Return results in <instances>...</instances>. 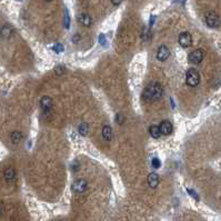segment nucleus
<instances>
[{
  "label": "nucleus",
  "instance_id": "nucleus-14",
  "mask_svg": "<svg viewBox=\"0 0 221 221\" xmlns=\"http://www.w3.org/2000/svg\"><path fill=\"white\" fill-rule=\"evenodd\" d=\"M5 178L7 181H12L16 178V171L13 168H8L5 170Z\"/></svg>",
  "mask_w": 221,
  "mask_h": 221
},
{
  "label": "nucleus",
  "instance_id": "nucleus-9",
  "mask_svg": "<svg viewBox=\"0 0 221 221\" xmlns=\"http://www.w3.org/2000/svg\"><path fill=\"white\" fill-rule=\"evenodd\" d=\"M159 128H160L161 133L167 136V135H170V133L172 132L173 127H172V123H171L170 121H168V120H163L162 122L160 123Z\"/></svg>",
  "mask_w": 221,
  "mask_h": 221
},
{
  "label": "nucleus",
  "instance_id": "nucleus-19",
  "mask_svg": "<svg viewBox=\"0 0 221 221\" xmlns=\"http://www.w3.org/2000/svg\"><path fill=\"white\" fill-rule=\"evenodd\" d=\"M53 49L56 50V52H61V51H64V46L62 45H56L55 47H53Z\"/></svg>",
  "mask_w": 221,
  "mask_h": 221
},
{
  "label": "nucleus",
  "instance_id": "nucleus-2",
  "mask_svg": "<svg viewBox=\"0 0 221 221\" xmlns=\"http://www.w3.org/2000/svg\"><path fill=\"white\" fill-rule=\"evenodd\" d=\"M186 80H187V83H188L190 87H197L200 82L199 72L196 69H189L187 71Z\"/></svg>",
  "mask_w": 221,
  "mask_h": 221
},
{
  "label": "nucleus",
  "instance_id": "nucleus-21",
  "mask_svg": "<svg viewBox=\"0 0 221 221\" xmlns=\"http://www.w3.org/2000/svg\"><path fill=\"white\" fill-rule=\"evenodd\" d=\"M111 3L112 5H115V6H119L120 3H121V1H111Z\"/></svg>",
  "mask_w": 221,
  "mask_h": 221
},
{
  "label": "nucleus",
  "instance_id": "nucleus-3",
  "mask_svg": "<svg viewBox=\"0 0 221 221\" xmlns=\"http://www.w3.org/2000/svg\"><path fill=\"white\" fill-rule=\"evenodd\" d=\"M206 24H208L211 28H217L220 24V19H219V16L216 12L213 11H209V12L206 13Z\"/></svg>",
  "mask_w": 221,
  "mask_h": 221
},
{
  "label": "nucleus",
  "instance_id": "nucleus-8",
  "mask_svg": "<svg viewBox=\"0 0 221 221\" xmlns=\"http://www.w3.org/2000/svg\"><path fill=\"white\" fill-rule=\"evenodd\" d=\"M169 56H170V50L167 46H160L158 48V52H157V58L160 61H165L166 59H168Z\"/></svg>",
  "mask_w": 221,
  "mask_h": 221
},
{
  "label": "nucleus",
  "instance_id": "nucleus-1",
  "mask_svg": "<svg viewBox=\"0 0 221 221\" xmlns=\"http://www.w3.org/2000/svg\"><path fill=\"white\" fill-rule=\"evenodd\" d=\"M163 88L160 82H151L146 89H144V93H142V98L144 101L152 102L157 101L162 97Z\"/></svg>",
  "mask_w": 221,
  "mask_h": 221
},
{
  "label": "nucleus",
  "instance_id": "nucleus-13",
  "mask_svg": "<svg viewBox=\"0 0 221 221\" xmlns=\"http://www.w3.org/2000/svg\"><path fill=\"white\" fill-rule=\"evenodd\" d=\"M149 133L151 135L152 138H155V139L160 138V136L162 135L161 131H160V128L158 127V126H151V127L149 128Z\"/></svg>",
  "mask_w": 221,
  "mask_h": 221
},
{
  "label": "nucleus",
  "instance_id": "nucleus-16",
  "mask_svg": "<svg viewBox=\"0 0 221 221\" xmlns=\"http://www.w3.org/2000/svg\"><path fill=\"white\" fill-rule=\"evenodd\" d=\"M78 131H79V133L81 136H87L89 131V125L87 122L80 123V126L78 127Z\"/></svg>",
  "mask_w": 221,
  "mask_h": 221
},
{
  "label": "nucleus",
  "instance_id": "nucleus-6",
  "mask_svg": "<svg viewBox=\"0 0 221 221\" xmlns=\"http://www.w3.org/2000/svg\"><path fill=\"white\" fill-rule=\"evenodd\" d=\"M87 187H88V183H87L85 179H78L72 184V190L77 192V193H82V192L86 191Z\"/></svg>",
  "mask_w": 221,
  "mask_h": 221
},
{
  "label": "nucleus",
  "instance_id": "nucleus-7",
  "mask_svg": "<svg viewBox=\"0 0 221 221\" xmlns=\"http://www.w3.org/2000/svg\"><path fill=\"white\" fill-rule=\"evenodd\" d=\"M40 106H41V110L43 111V113H49L52 108V99L48 96H45L41 98L40 100Z\"/></svg>",
  "mask_w": 221,
  "mask_h": 221
},
{
  "label": "nucleus",
  "instance_id": "nucleus-10",
  "mask_svg": "<svg viewBox=\"0 0 221 221\" xmlns=\"http://www.w3.org/2000/svg\"><path fill=\"white\" fill-rule=\"evenodd\" d=\"M77 20L79 24H81L85 27H89L91 24V17L89 16L88 13H80L79 16L77 17Z\"/></svg>",
  "mask_w": 221,
  "mask_h": 221
},
{
  "label": "nucleus",
  "instance_id": "nucleus-20",
  "mask_svg": "<svg viewBox=\"0 0 221 221\" xmlns=\"http://www.w3.org/2000/svg\"><path fill=\"white\" fill-rule=\"evenodd\" d=\"M188 191H189V192H190V195H191V196H192V197H195V198H196V199H197V200H198V197H197V196H196V192H195V191H192V190H188Z\"/></svg>",
  "mask_w": 221,
  "mask_h": 221
},
{
  "label": "nucleus",
  "instance_id": "nucleus-18",
  "mask_svg": "<svg viewBox=\"0 0 221 221\" xmlns=\"http://www.w3.org/2000/svg\"><path fill=\"white\" fill-rule=\"evenodd\" d=\"M55 71H56V73L58 76L64 75V72H66V68H64V66H57L56 68H55Z\"/></svg>",
  "mask_w": 221,
  "mask_h": 221
},
{
  "label": "nucleus",
  "instance_id": "nucleus-15",
  "mask_svg": "<svg viewBox=\"0 0 221 221\" xmlns=\"http://www.w3.org/2000/svg\"><path fill=\"white\" fill-rule=\"evenodd\" d=\"M11 141H12V144H19V142L21 141L22 139V133L20 132V131H13L12 133H11Z\"/></svg>",
  "mask_w": 221,
  "mask_h": 221
},
{
  "label": "nucleus",
  "instance_id": "nucleus-17",
  "mask_svg": "<svg viewBox=\"0 0 221 221\" xmlns=\"http://www.w3.org/2000/svg\"><path fill=\"white\" fill-rule=\"evenodd\" d=\"M151 165H152V167H153V168L158 169V168H160V167H161V161H160L158 158H152Z\"/></svg>",
  "mask_w": 221,
  "mask_h": 221
},
{
  "label": "nucleus",
  "instance_id": "nucleus-5",
  "mask_svg": "<svg viewBox=\"0 0 221 221\" xmlns=\"http://www.w3.org/2000/svg\"><path fill=\"white\" fill-rule=\"evenodd\" d=\"M179 43L183 48H188L192 45V37L188 31H184L179 36Z\"/></svg>",
  "mask_w": 221,
  "mask_h": 221
},
{
  "label": "nucleus",
  "instance_id": "nucleus-4",
  "mask_svg": "<svg viewBox=\"0 0 221 221\" xmlns=\"http://www.w3.org/2000/svg\"><path fill=\"white\" fill-rule=\"evenodd\" d=\"M188 59H189V61L191 62V64H200L203 59V50L202 49H197V50L192 51L189 55V57H188Z\"/></svg>",
  "mask_w": 221,
  "mask_h": 221
},
{
  "label": "nucleus",
  "instance_id": "nucleus-12",
  "mask_svg": "<svg viewBox=\"0 0 221 221\" xmlns=\"http://www.w3.org/2000/svg\"><path fill=\"white\" fill-rule=\"evenodd\" d=\"M102 137L107 141H110L112 139V129L110 126H104L102 128Z\"/></svg>",
  "mask_w": 221,
  "mask_h": 221
},
{
  "label": "nucleus",
  "instance_id": "nucleus-11",
  "mask_svg": "<svg viewBox=\"0 0 221 221\" xmlns=\"http://www.w3.org/2000/svg\"><path fill=\"white\" fill-rule=\"evenodd\" d=\"M148 183H149V186L151 187V188H157L158 184H159V176H158L157 173L155 172H151L148 176Z\"/></svg>",
  "mask_w": 221,
  "mask_h": 221
}]
</instances>
